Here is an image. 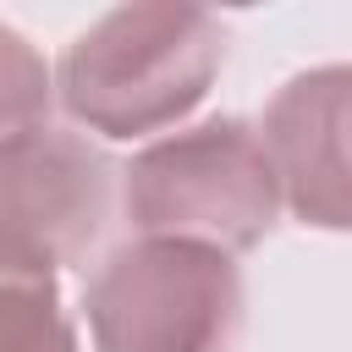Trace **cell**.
Instances as JSON below:
<instances>
[{
  "mask_svg": "<svg viewBox=\"0 0 352 352\" xmlns=\"http://www.w3.org/2000/svg\"><path fill=\"white\" fill-rule=\"evenodd\" d=\"M226 60V28L204 6H116L60 55V104L104 132L143 138L182 121Z\"/></svg>",
  "mask_w": 352,
  "mask_h": 352,
  "instance_id": "obj_1",
  "label": "cell"
},
{
  "mask_svg": "<svg viewBox=\"0 0 352 352\" xmlns=\"http://www.w3.org/2000/svg\"><path fill=\"white\" fill-rule=\"evenodd\" d=\"M121 176H126V214L143 236L248 253L280 214L275 160L264 138L236 116L148 143L143 154H132Z\"/></svg>",
  "mask_w": 352,
  "mask_h": 352,
  "instance_id": "obj_2",
  "label": "cell"
},
{
  "mask_svg": "<svg viewBox=\"0 0 352 352\" xmlns=\"http://www.w3.org/2000/svg\"><path fill=\"white\" fill-rule=\"evenodd\" d=\"M94 352H231L242 275L231 253L143 236L104 258L88 286Z\"/></svg>",
  "mask_w": 352,
  "mask_h": 352,
  "instance_id": "obj_3",
  "label": "cell"
},
{
  "mask_svg": "<svg viewBox=\"0 0 352 352\" xmlns=\"http://www.w3.org/2000/svg\"><path fill=\"white\" fill-rule=\"evenodd\" d=\"M116 198V165L77 132L28 126L0 143V275L55 280L77 264Z\"/></svg>",
  "mask_w": 352,
  "mask_h": 352,
  "instance_id": "obj_4",
  "label": "cell"
},
{
  "mask_svg": "<svg viewBox=\"0 0 352 352\" xmlns=\"http://www.w3.org/2000/svg\"><path fill=\"white\" fill-rule=\"evenodd\" d=\"M264 148L297 220L352 231V66L292 77L264 116Z\"/></svg>",
  "mask_w": 352,
  "mask_h": 352,
  "instance_id": "obj_5",
  "label": "cell"
},
{
  "mask_svg": "<svg viewBox=\"0 0 352 352\" xmlns=\"http://www.w3.org/2000/svg\"><path fill=\"white\" fill-rule=\"evenodd\" d=\"M0 352H77L55 280L0 275Z\"/></svg>",
  "mask_w": 352,
  "mask_h": 352,
  "instance_id": "obj_6",
  "label": "cell"
},
{
  "mask_svg": "<svg viewBox=\"0 0 352 352\" xmlns=\"http://www.w3.org/2000/svg\"><path fill=\"white\" fill-rule=\"evenodd\" d=\"M44 110H50V66L16 28L0 22V143L38 126Z\"/></svg>",
  "mask_w": 352,
  "mask_h": 352,
  "instance_id": "obj_7",
  "label": "cell"
}]
</instances>
